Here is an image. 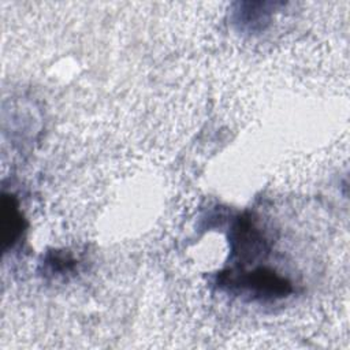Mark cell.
I'll return each instance as SVG.
<instances>
[{
  "label": "cell",
  "mask_w": 350,
  "mask_h": 350,
  "mask_svg": "<svg viewBox=\"0 0 350 350\" xmlns=\"http://www.w3.org/2000/svg\"><path fill=\"white\" fill-rule=\"evenodd\" d=\"M3 242L12 245L22 232V215L14 196H3Z\"/></svg>",
  "instance_id": "cell-2"
},
{
  "label": "cell",
  "mask_w": 350,
  "mask_h": 350,
  "mask_svg": "<svg viewBox=\"0 0 350 350\" xmlns=\"http://www.w3.org/2000/svg\"><path fill=\"white\" fill-rule=\"evenodd\" d=\"M220 284L228 286L253 298L284 297L291 291V284L272 269L258 267L253 271L230 269L220 275Z\"/></svg>",
  "instance_id": "cell-1"
}]
</instances>
